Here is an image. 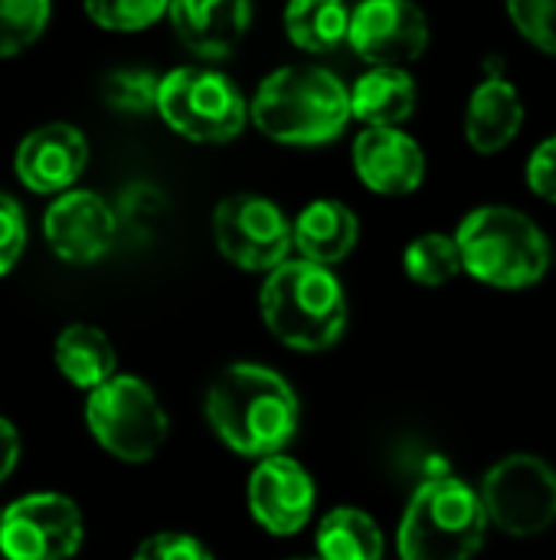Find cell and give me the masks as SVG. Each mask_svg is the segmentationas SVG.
<instances>
[{"label":"cell","instance_id":"cell-4","mask_svg":"<svg viewBox=\"0 0 556 560\" xmlns=\"http://www.w3.org/2000/svg\"><path fill=\"white\" fill-rule=\"evenodd\" d=\"M462 269L492 289H531L551 269V243L544 230L521 210L505 203L475 207L456 230Z\"/></svg>","mask_w":556,"mask_h":560},{"label":"cell","instance_id":"cell-21","mask_svg":"<svg viewBox=\"0 0 556 560\" xmlns=\"http://www.w3.org/2000/svg\"><path fill=\"white\" fill-rule=\"evenodd\" d=\"M318 560H383L387 541L380 525L360 509H331L318 522Z\"/></svg>","mask_w":556,"mask_h":560},{"label":"cell","instance_id":"cell-20","mask_svg":"<svg viewBox=\"0 0 556 560\" xmlns=\"http://www.w3.org/2000/svg\"><path fill=\"white\" fill-rule=\"evenodd\" d=\"M416 108V82L406 69H367L351 85V112L364 128H400Z\"/></svg>","mask_w":556,"mask_h":560},{"label":"cell","instance_id":"cell-16","mask_svg":"<svg viewBox=\"0 0 556 560\" xmlns=\"http://www.w3.org/2000/svg\"><path fill=\"white\" fill-rule=\"evenodd\" d=\"M167 16L187 49H193L203 59H223L246 36L252 23V7L246 0H210V3L177 0L170 3Z\"/></svg>","mask_w":556,"mask_h":560},{"label":"cell","instance_id":"cell-22","mask_svg":"<svg viewBox=\"0 0 556 560\" xmlns=\"http://www.w3.org/2000/svg\"><path fill=\"white\" fill-rule=\"evenodd\" d=\"M351 7L338 0H298L285 7V36L305 52H331L351 36Z\"/></svg>","mask_w":556,"mask_h":560},{"label":"cell","instance_id":"cell-8","mask_svg":"<svg viewBox=\"0 0 556 560\" xmlns=\"http://www.w3.org/2000/svg\"><path fill=\"white\" fill-rule=\"evenodd\" d=\"M478 495L488 522L505 535L534 538L556 525V469L541 456H505L485 472Z\"/></svg>","mask_w":556,"mask_h":560},{"label":"cell","instance_id":"cell-5","mask_svg":"<svg viewBox=\"0 0 556 560\" xmlns=\"http://www.w3.org/2000/svg\"><path fill=\"white\" fill-rule=\"evenodd\" d=\"M488 528L482 495L456 476H436L413 492L400 518L397 551L400 560H472Z\"/></svg>","mask_w":556,"mask_h":560},{"label":"cell","instance_id":"cell-14","mask_svg":"<svg viewBox=\"0 0 556 560\" xmlns=\"http://www.w3.org/2000/svg\"><path fill=\"white\" fill-rule=\"evenodd\" d=\"M88 164V141L69 121H49L33 128L13 158L16 177L36 194H69Z\"/></svg>","mask_w":556,"mask_h":560},{"label":"cell","instance_id":"cell-2","mask_svg":"<svg viewBox=\"0 0 556 560\" xmlns=\"http://www.w3.org/2000/svg\"><path fill=\"white\" fill-rule=\"evenodd\" d=\"M252 125L279 144H324L334 141L351 112V89L321 66H282L269 72L252 102Z\"/></svg>","mask_w":556,"mask_h":560},{"label":"cell","instance_id":"cell-13","mask_svg":"<svg viewBox=\"0 0 556 560\" xmlns=\"http://www.w3.org/2000/svg\"><path fill=\"white\" fill-rule=\"evenodd\" d=\"M43 236L59 259L85 266L111 249L118 236V213L95 190H69L46 210Z\"/></svg>","mask_w":556,"mask_h":560},{"label":"cell","instance_id":"cell-31","mask_svg":"<svg viewBox=\"0 0 556 560\" xmlns=\"http://www.w3.org/2000/svg\"><path fill=\"white\" fill-rule=\"evenodd\" d=\"M16 463H20V433L10 420L0 417V486L10 479Z\"/></svg>","mask_w":556,"mask_h":560},{"label":"cell","instance_id":"cell-26","mask_svg":"<svg viewBox=\"0 0 556 560\" xmlns=\"http://www.w3.org/2000/svg\"><path fill=\"white\" fill-rule=\"evenodd\" d=\"M161 75L147 69H115L102 82V95L115 112H147L157 108Z\"/></svg>","mask_w":556,"mask_h":560},{"label":"cell","instance_id":"cell-24","mask_svg":"<svg viewBox=\"0 0 556 560\" xmlns=\"http://www.w3.org/2000/svg\"><path fill=\"white\" fill-rule=\"evenodd\" d=\"M49 16L52 7L46 0H0V59L33 46L43 36Z\"/></svg>","mask_w":556,"mask_h":560},{"label":"cell","instance_id":"cell-3","mask_svg":"<svg viewBox=\"0 0 556 560\" xmlns=\"http://www.w3.org/2000/svg\"><path fill=\"white\" fill-rule=\"evenodd\" d=\"M265 328L292 351H324L347 328V292L341 279L318 262L288 259L265 276L259 292Z\"/></svg>","mask_w":556,"mask_h":560},{"label":"cell","instance_id":"cell-25","mask_svg":"<svg viewBox=\"0 0 556 560\" xmlns=\"http://www.w3.org/2000/svg\"><path fill=\"white\" fill-rule=\"evenodd\" d=\"M85 13L111 33H138L154 26L161 16L170 13V3L164 0H95L85 3Z\"/></svg>","mask_w":556,"mask_h":560},{"label":"cell","instance_id":"cell-32","mask_svg":"<svg viewBox=\"0 0 556 560\" xmlns=\"http://www.w3.org/2000/svg\"><path fill=\"white\" fill-rule=\"evenodd\" d=\"M0 528H3V509H0Z\"/></svg>","mask_w":556,"mask_h":560},{"label":"cell","instance_id":"cell-9","mask_svg":"<svg viewBox=\"0 0 556 560\" xmlns=\"http://www.w3.org/2000/svg\"><path fill=\"white\" fill-rule=\"evenodd\" d=\"M216 249L246 272H275L295 246L285 210L259 194H229L213 210Z\"/></svg>","mask_w":556,"mask_h":560},{"label":"cell","instance_id":"cell-7","mask_svg":"<svg viewBox=\"0 0 556 560\" xmlns=\"http://www.w3.org/2000/svg\"><path fill=\"white\" fill-rule=\"evenodd\" d=\"M85 427L95 443L121 463L154 459L170 433V420L157 394L131 374H118L88 394Z\"/></svg>","mask_w":556,"mask_h":560},{"label":"cell","instance_id":"cell-17","mask_svg":"<svg viewBox=\"0 0 556 560\" xmlns=\"http://www.w3.org/2000/svg\"><path fill=\"white\" fill-rule=\"evenodd\" d=\"M292 236L298 259L331 269L334 262H344L354 253L360 240V223L347 203L324 197L298 210V217L292 220Z\"/></svg>","mask_w":556,"mask_h":560},{"label":"cell","instance_id":"cell-33","mask_svg":"<svg viewBox=\"0 0 556 560\" xmlns=\"http://www.w3.org/2000/svg\"><path fill=\"white\" fill-rule=\"evenodd\" d=\"M292 560H318V558H292Z\"/></svg>","mask_w":556,"mask_h":560},{"label":"cell","instance_id":"cell-27","mask_svg":"<svg viewBox=\"0 0 556 560\" xmlns=\"http://www.w3.org/2000/svg\"><path fill=\"white\" fill-rule=\"evenodd\" d=\"M508 13L528 43L556 56V0H514Z\"/></svg>","mask_w":556,"mask_h":560},{"label":"cell","instance_id":"cell-19","mask_svg":"<svg viewBox=\"0 0 556 560\" xmlns=\"http://www.w3.org/2000/svg\"><path fill=\"white\" fill-rule=\"evenodd\" d=\"M52 361L59 368V374L79 387V390H98L102 384H108L118 368V354L111 338L95 328V325H69L59 331L56 348H52Z\"/></svg>","mask_w":556,"mask_h":560},{"label":"cell","instance_id":"cell-29","mask_svg":"<svg viewBox=\"0 0 556 560\" xmlns=\"http://www.w3.org/2000/svg\"><path fill=\"white\" fill-rule=\"evenodd\" d=\"M26 249V217L23 207L0 190V276H7Z\"/></svg>","mask_w":556,"mask_h":560},{"label":"cell","instance_id":"cell-10","mask_svg":"<svg viewBox=\"0 0 556 560\" xmlns=\"http://www.w3.org/2000/svg\"><path fill=\"white\" fill-rule=\"evenodd\" d=\"M85 522L79 505L59 492H33L3 509L0 558L69 560L82 548Z\"/></svg>","mask_w":556,"mask_h":560},{"label":"cell","instance_id":"cell-6","mask_svg":"<svg viewBox=\"0 0 556 560\" xmlns=\"http://www.w3.org/2000/svg\"><path fill=\"white\" fill-rule=\"evenodd\" d=\"M157 115L170 131L197 144H226L239 138L252 118L236 82L200 66H177L161 75Z\"/></svg>","mask_w":556,"mask_h":560},{"label":"cell","instance_id":"cell-18","mask_svg":"<svg viewBox=\"0 0 556 560\" xmlns=\"http://www.w3.org/2000/svg\"><path fill=\"white\" fill-rule=\"evenodd\" d=\"M524 125V102L521 92L501 75L478 82L469 95L465 108V141L478 154L505 151Z\"/></svg>","mask_w":556,"mask_h":560},{"label":"cell","instance_id":"cell-11","mask_svg":"<svg viewBox=\"0 0 556 560\" xmlns=\"http://www.w3.org/2000/svg\"><path fill=\"white\" fill-rule=\"evenodd\" d=\"M347 43L370 69H406L429 46V16L410 0H367L351 13Z\"/></svg>","mask_w":556,"mask_h":560},{"label":"cell","instance_id":"cell-23","mask_svg":"<svg viewBox=\"0 0 556 560\" xmlns=\"http://www.w3.org/2000/svg\"><path fill=\"white\" fill-rule=\"evenodd\" d=\"M403 269L423 289H439V285L452 282L459 272H465L456 233L449 236V233L433 230V233L416 236L403 253Z\"/></svg>","mask_w":556,"mask_h":560},{"label":"cell","instance_id":"cell-15","mask_svg":"<svg viewBox=\"0 0 556 560\" xmlns=\"http://www.w3.org/2000/svg\"><path fill=\"white\" fill-rule=\"evenodd\" d=\"M351 154L360 184L374 194L406 197L426 180V151L400 128H364Z\"/></svg>","mask_w":556,"mask_h":560},{"label":"cell","instance_id":"cell-1","mask_svg":"<svg viewBox=\"0 0 556 560\" xmlns=\"http://www.w3.org/2000/svg\"><path fill=\"white\" fill-rule=\"evenodd\" d=\"M203 413L223 446L262 463L269 456H282L295 440L301 407L295 387L279 371L239 361L213 377Z\"/></svg>","mask_w":556,"mask_h":560},{"label":"cell","instance_id":"cell-12","mask_svg":"<svg viewBox=\"0 0 556 560\" xmlns=\"http://www.w3.org/2000/svg\"><path fill=\"white\" fill-rule=\"evenodd\" d=\"M318 489L311 472L292 456H269L249 476V512L269 535H298L315 515Z\"/></svg>","mask_w":556,"mask_h":560},{"label":"cell","instance_id":"cell-28","mask_svg":"<svg viewBox=\"0 0 556 560\" xmlns=\"http://www.w3.org/2000/svg\"><path fill=\"white\" fill-rule=\"evenodd\" d=\"M134 560H213L210 548L184 532H161L138 545Z\"/></svg>","mask_w":556,"mask_h":560},{"label":"cell","instance_id":"cell-30","mask_svg":"<svg viewBox=\"0 0 556 560\" xmlns=\"http://www.w3.org/2000/svg\"><path fill=\"white\" fill-rule=\"evenodd\" d=\"M528 187L547 200V203H556V135L541 141L534 148V154L528 158Z\"/></svg>","mask_w":556,"mask_h":560}]
</instances>
